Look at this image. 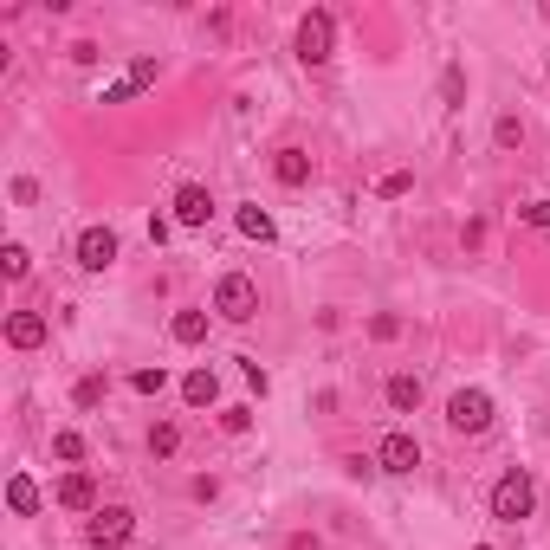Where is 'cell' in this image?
I'll list each match as a JSON object with an SVG mask.
<instances>
[{
	"label": "cell",
	"instance_id": "22",
	"mask_svg": "<svg viewBox=\"0 0 550 550\" xmlns=\"http://www.w3.org/2000/svg\"><path fill=\"white\" fill-rule=\"evenodd\" d=\"M408 188H415V175H408V169H395V175H382V182H376V195H382V201H402Z\"/></svg>",
	"mask_w": 550,
	"mask_h": 550
},
{
	"label": "cell",
	"instance_id": "11",
	"mask_svg": "<svg viewBox=\"0 0 550 550\" xmlns=\"http://www.w3.org/2000/svg\"><path fill=\"white\" fill-rule=\"evenodd\" d=\"M7 343L13 350H39V343H46V311H13L7 318Z\"/></svg>",
	"mask_w": 550,
	"mask_h": 550
},
{
	"label": "cell",
	"instance_id": "31",
	"mask_svg": "<svg viewBox=\"0 0 550 550\" xmlns=\"http://www.w3.org/2000/svg\"><path fill=\"white\" fill-rule=\"evenodd\" d=\"M479 550H492V544H479Z\"/></svg>",
	"mask_w": 550,
	"mask_h": 550
},
{
	"label": "cell",
	"instance_id": "7",
	"mask_svg": "<svg viewBox=\"0 0 550 550\" xmlns=\"http://www.w3.org/2000/svg\"><path fill=\"white\" fill-rule=\"evenodd\" d=\"M78 266H85V272H110V266H117V233H110V227H85V233H78Z\"/></svg>",
	"mask_w": 550,
	"mask_h": 550
},
{
	"label": "cell",
	"instance_id": "4",
	"mask_svg": "<svg viewBox=\"0 0 550 550\" xmlns=\"http://www.w3.org/2000/svg\"><path fill=\"white\" fill-rule=\"evenodd\" d=\"M447 428H453V434H486V428H492V395H486V389H453Z\"/></svg>",
	"mask_w": 550,
	"mask_h": 550
},
{
	"label": "cell",
	"instance_id": "5",
	"mask_svg": "<svg viewBox=\"0 0 550 550\" xmlns=\"http://www.w3.org/2000/svg\"><path fill=\"white\" fill-rule=\"evenodd\" d=\"M330 46H337V20H330L324 7L305 13V20H298V59H305V65H324Z\"/></svg>",
	"mask_w": 550,
	"mask_h": 550
},
{
	"label": "cell",
	"instance_id": "1",
	"mask_svg": "<svg viewBox=\"0 0 550 550\" xmlns=\"http://www.w3.org/2000/svg\"><path fill=\"white\" fill-rule=\"evenodd\" d=\"M531 512H538V479H531L525 466H505V473L492 479V518H499V525H525Z\"/></svg>",
	"mask_w": 550,
	"mask_h": 550
},
{
	"label": "cell",
	"instance_id": "28",
	"mask_svg": "<svg viewBox=\"0 0 550 550\" xmlns=\"http://www.w3.org/2000/svg\"><path fill=\"white\" fill-rule=\"evenodd\" d=\"M169 233H175V220H169V214H149V240L162 246V240H169Z\"/></svg>",
	"mask_w": 550,
	"mask_h": 550
},
{
	"label": "cell",
	"instance_id": "14",
	"mask_svg": "<svg viewBox=\"0 0 550 550\" xmlns=\"http://www.w3.org/2000/svg\"><path fill=\"white\" fill-rule=\"evenodd\" d=\"M208 318H214V311H175V318H169V337H175V343H201V337H208Z\"/></svg>",
	"mask_w": 550,
	"mask_h": 550
},
{
	"label": "cell",
	"instance_id": "3",
	"mask_svg": "<svg viewBox=\"0 0 550 550\" xmlns=\"http://www.w3.org/2000/svg\"><path fill=\"white\" fill-rule=\"evenodd\" d=\"M130 531H136V512H130V505H98V512H91V525H85V544H91V550H123V544H130Z\"/></svg>",
	"mask_w": 550,
	"mask_h": 550
},
{
	"label": "cell",
	"instance_id": "2",
	"mask_svg": "<svg viewBox=\"0 0 550 550\" xmlns=\"http://www.w3.org/2000/svg\"><path fill=\"white\" fill-rule=\"evenodd\" d=\"M214 318H227V324H253V318H259V285L246 279V272H220V285H214Z\"/></svg>",
	"mask_w": 550,
	"mask_h": 550
},
{
	"label": "cell",
	"instance_id": "8",
	"mask_svg": "<svg viewBox=\"0 0 550 550\" xmlns=\"http://www.w3.org/2000/svg\"><path fill=\"white\" fill-rule=\"evenodd\" d=\"M175 220H182V227H208L214 220V195L201 182H182L175 188Z\"/></svg>",
	"mask_w": 550,
	"mask_h": 550
},
{
	"label": "cell",
	"instance_id": "6",
	"mask_svg": "<svg viewBox=\"0 0 550 550\" xmlns=\"http://www.w3.org/2000/svg\"><path fill=\"white\" fill-rule=\"evenodd\" d=\"M376 466H382V473H395V479L415 473V466H421V440L408 428H389V434H382V447H376Z\"/></svg>",
	"mask_w": 550,
	"mask_h": 550
},
{
	"label": "cell",
	"instance_id": "10",
	"mask_svg": "<svg viewBox=\"0 0 550 550\" xmlns=\"http://www.w3.org/2000/svg\"><path fill=\"white\" fill-rule=\"evenodd\" d=\"M272 175H279L285 188H305L311 182V156L298 143H285V149H272Z\"/></svg>",
	"mask_w": 550,
	"mask_h": 550
},
{
	"label": "cell",
	"instance_id": "17",
	"mask_svg": "<svg viewBox=\"0 0 550 550\" xmlns=\"http://www.w3.org/2000/svg\"><path fill=\"white\" fill-rule=\"evenodd\" d=\"M175 447H182V428H175V421H156V428H149V453H156V460H169Z\"/></svg>",
	"mask_w": 550,
	"mask_h": 550
},
{
	"label": "cell",
	"instance_id": "9",
	"mask_svg": "<svg viewBox=\"0 0 550 550\" xmlns=\"http://www.w3.org/2000/svg\"><path fill=\"white\" fill-rule=\"evenodd\" d=\"M52 499H59L65 512H98V486H91V473H65Z\"/></svg>",
	"mask_w": 550,
	"mask_h": 550
},
{
	"label": "cell",
	"instance_id": "29",
	"mask_svg": "<svg viewBox=\"0 0 550 550\" xmlns=\"http://www.w3.org/2000/svg\"><path fill=\"white\" fill-rule=\"evenodd\" d=\"M13 201H20V208H33V201H39V182H26V175H20V182H13Z\"/></svg>",
	"mask_w": 550,
	"mask_h": 550
},
{
	"label": "cell",
	"instance_id": "20",
	"mask_svg": "<svg viewBox=\"0 0 550 550\" xmlns=\"http://www.w3.org/2000/svg\"><path fill=\"white\" fill-rule=\"evenodd\" d=\"M492 143H499V149H518V143H525V123H518L512 110H505V117L492 123Z\"/></svg>",
	"mask_w": 550,
	"mask_h": 550
},
{
	"label": "cell",
	"instance_id": "24",
	"mask_svg": "<svg viewBox=\"0 0 550 550\" xmlns=\"http://www.w3.org/2000/svg\"><path fill=\"white\" fill-rule=\"evenodd\" d=\"M369 337H376V343L402 337V318H395V311H376V318H369Z\"/></svg>",
	"mask_w": 550,
	"mask_h": 550
},
{
	"label": "cell",
	"instance_id": "12",
	"mask_svg": "<svg viewBox=\"0 0 550 550\" xmlns=\"http://www.w3.org/2000/svg\"><path fill=\"white\" fill-rule=\"evenodd\" d=\"M214 395H220V376H214V369H188V376H182V402H188V408H214Z\"/></svg>",
	"mask_w": 550,
	"mask_h": 550
},
{
	"label": "cell",
	"instance_id": "16",
	"mask_svg": "<svg viewBox=\"0 0 550 550\" xmlns=\"http://www.w3.org/2000/svg\"><path fill=\"white\" fill-rule=\"evenodd\" d=\"M240 233H246V240H259V246H266L279 227H272V214H266V208H240Z\"/></svg>",
	"mask_w": 550,
	"mask_h": 550
},
{
	"label": "cell",
	"instance_id": "19",
	"mask_svg": "<svg viewBox=\"0 0 550 550\" xmlns=\"http://www.w3.org/2000/svg\"><path fill=\"white\" fill-rule=\"evenodd\" d=\"M104 389H110V382L98 376V369H91V376H78V389H72V402H78V408H98V402H104Z\"/></svg>",
	"mask_w": 550,
	"mask_h": 550
},
{
	"label": "cell",
	"instance_id": "15",
	"mask_svg": "<svg viewBox=\"0 0 550 550\" xmlns=\"http://www.w3.org/2000/svg\"><path fill=\"white\" fill-rule=\"evenodd\" d=\"M7 505H13V518H33V512H39V486H33L26 473H13V479H7Z\"/></svg>",
	"mask_w": 550,
	"mask_h": 550
},
{
	"label": "cell",
	"instance_id": "13",
	"mask_svg": "<svg viewBox=\"0 0 550 550\" xmlns=\"http://www.w3.org/2000/svg\"><path fill=\"white\" fill-rule=\"evenodd\" d=\"M382 395H389L395 415H415V408H421V376H389V389H382Z\"/></svg>",
	"mask_w": 550,
	"mask_h": 550
},
{
	"label": "cell",
	"instance_id": "21",
	"mask_svg": "<svg viewBox=\"0 0 550 550\" xmlns=\"http://www.w3.org/2000/svg\"><path fill=\"white\" fill-rule=\"evenodd\" d=\"M130 389H136V395H162V389H169V369H136Z\"/></svg>",
	"mask_w": 550,
	"mask_h": 550
},
{
	"label": "cell",
	"instance_id": "26",
	"mask_svg": "<svg viewBox=\"0 0 550 550\" xmlns=\"http://www.w3.org/2000/svg\"><path fill=\"white\" fill-rule=\"evenodd\" d=\"M518 214H525V227H550V201H525Z\"/></svg>",
	"mask_w": 550,
	"mask_h": 550
},
{
	"label": "cell",
	"instance_id": "27",
	"mask_svg": "<svg viewBox=\"0 0 550 550\" xmlns=\"http://www.w3.org/2000/svg\"><path fill=\"white\" fill-rule=\"evenodd\" d=\"M240 369H246V382H253V389H259V395H266V389H272V376H266V369H259V363H253V356H240Z\"/></svg>",
	"mask_w": 550,
	"mask_h": 550
},
{
	"label": "cell",
	"instance_id": "25",
	"mask_svg": "<svg viewBox=\"0 0 550 550\" xmlns=\"http://www.w3.org/2000/svg\"><path fill=\"white\" fill-rule=\"evenodd\" d=\"M220 428H227V434H246V428H253V408H220Z\"/></svg>",
	"mask_w": 550,
	"mask_h": 550
},
{
	"label": "cell",
	"instance_id": "18",
	"mask_svg": "<svg viewBox=\"0 0 550 550\" xmlns=\"http://www.w3.org/2000/svg\"><path fill=\"white\" fill-rule=\"evenodd\" d=\"M0 272H7V279H26V272H33V253H26L20 240H7V253H0Z\"/></svg>",
	"mask_w": 550,
	"mask_h": 550
},
{
	"label": "cell",
	"instance_id": "30",
	"mask_svg": "<svg viewBox=\"0 0 550 550\" xmlns=\"http://www.w3.org/2000/svg\"><path fill=\"white\" fill-rule=\"evenodd\" d=\"M285 550H324V544H318V531H298V538L285 544Z\"/></svg>",
	"mask_w": 550,
	"mask_h": 550
},
{
	"label": "cell",
	"instance_id": "23",
	"mask_svg": "<svg viewBox=\"0 0 550 550\" xmlns=\"http://www.w3.org/2000/svg\"><path fill=\"white\" fill-rule=\"evenodd\" d=\"M52 453H59V460H85V434H52Z\"/></svg>",
	"mask_w": 550,
	"mask_h": 550
}]
</instances>
